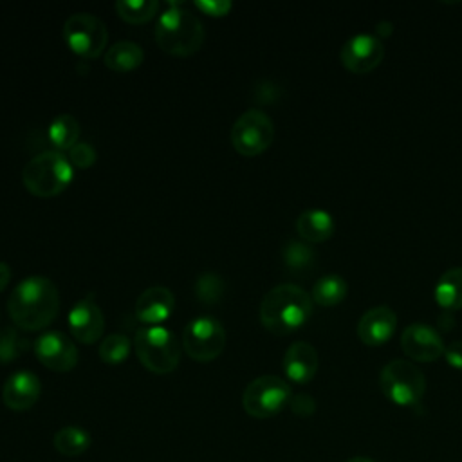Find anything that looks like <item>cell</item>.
I'll use <instances>...</instances> for the list:
<instances>
[{"label":"cell","mask_w":462,"mask_h":462,"mask_svg":"<svg viewBox=\"0 0 462 462\" xmlns=\"http://www.w3.org/2000/svg\"><path fill=\"white\" fill-rule=\"evenodd\" d=\"M7 310L18 328L42 330L58 316L60 292L52 280L40 274L27 276L9 294Z\"/></svg>","instance_id":"obj_1"},{"label":"cell","mask_w":462,"mask_h":462,"mask_svg":"<svg viewBox=\"0 0 462 462\" xmlns=\"http://www.w3.org/2000/svg\"><path fill=\"white\" fill-rule=\"evenodd\" d=\"M310 294L296 283H280L267 291L260 303V321L274 334H289L307 323L312 314Z\"/></svg>","instance_id":"obj_2"},{"label":"cell","mask_w":462,"mask_h":462,"mask_svg":"<svg viewBox=\"0 0 462 462\" xmlns=\"http://www.w3.org/2000/svg\"><path fill=\"white\" fill-rule=\"evenodd\" d=\"M204 36L202 22L193 13L173 2L168 4V9L159 14L155 23V42L171 56H191L202 47Z\"/></svg>","instance_id":"obj_3"},{"label":"cell","mask_w":462,"mask_h":462,"mask_svg":"<svg viewBox=\"0 0 462 462\" xmlns=\"http://www.w3.org/2000/svg\"><path fill=\"white\" fill-rule=\"evenodd\" d=\"M74 175L70 161L58 150H47L23 166L22 182L36 197H54L67 189Z\"/></svg>","instance_id":"obj_4"},{"label":"cell","mask_w":462,"mask_h":462,"mask_svg":"<svg viewBox=\"0 0 462 462\" xmlns=\"http://www.w3.org/2000/svg\"><path fill=\"white\" fill-rule=\"evenodd\" d=\"M135 354L141 365L153 374H170L177 368L180 357V345L175 334L161 325L143 327L134 337Z\"/></svg>","instance_id":"obj_5"},{"label":"cell","mask_w":462,"mask_h":462,"mask_svg":"<svg viewBox=\"0 0 462 462\" xmlns=\"http://www.w3.org/2000/svg\"><path fill=\"white\" fill-rule=\"evenodd\" d=\"M379 386L397 406H417L422 401L426 379L422 370L411 361L393 359L383 366Z\"/></svg>","instance_id":"obj_6"},{"label":"cell","mask_w":462,"mask_h":462,"mask_svg":"<svg viewBox=\"0 0 462 462\" xmlns=\"http://www.w3.org/2000/svg\"><path fill=\"white\" fill-rule=\"evenodd\" d=\"M291 386L278 375H260L253 379L242 395V406L247 415L269 419L280 413L291 402Z\"/></svg>","instance_id":"obj_7"},{"label":"cell","mask_w":462,"mask_h":462,"mask_svg":"<svg viewBox=\"0 0 462 462\" xmlns=\"http://www.w3.org/2000/svg\"><path fill=\"white\" fill-rule=\"evenodd\" d=\"M182 346L191 359L209 363L217 359L226 346V328L213 316H199L184 327Z\"/></svg>","instance_id":"obj_8"},{"label":"cell","mask_w":462,"mask_h":462,"mask_svg":"<svg viewBox=\"0 0 462 462\" xmlns=\"http://www.w3.org/2000/svg\"><path fill=\"white\" fill-rule=\"evenodd\" d=\"M274 139V125L271 117L258 110L249 108L231 126V144L233 148L245 157L258 155L265 152Z\"/></svg>","instance_id":"obj_9"},{"label":"cell","mask_w":462,"mask_h":462,"mask_svg":"<svg viewBox=\"0 0 462 462\" xmlns=\"http://www.w3.org/2000/svg\"><path fill=\"white\" fill-rule=\"evenodd\" d=\"M63 38L72 52L92 60L103 54L108 32L97 16L90 13H74L63 23Z\"/></svg>","instance_id":"obj_10"},{"label":"cell","mask_w":462,"mask_h":462,"mask_svg":"<svg viewBox=\"0 0 462 462\" xmlns=\"http://www.w3.org/2000/svg\"><path fill=\"white\" fill-rule=\"evenodd\" d=\"M384 58V43L377 34L357 32L341 47V63L356 74H366Z\"/></svg>","instance_id":"obj_11"},{"label":"cell","mask_w":462,"mask_h":462,"mask_svg":"<svg viewBox=\"0 0 462 462\" xmlns=\"http://www.w3.org/2000/svg\"><path fill=\"white\" fill-rule=\"evenodd\" d=\"M34 354L45 368L54 372H69L78 363V348L74 341L60 330L40 334L34 341Z\"/></svg>","instance_id":"obj_12"},{"label":"cell","mask_w":462,"mask_h":462,"mask_svg":"<svg viewBox=\"0 0 462 462\" xmlns=\"http://www.w3.org/2000/svg\"><path fill=\"white\" fill-rule=\"evenodd\" d=\"M401 348L410 359L430 363L444 354L446 345L433 327L426 323H410L401 334Z\"/></svg>","instance_id":"obj_13"},{"label":"cell","mask_w":462,"mask_h":462,"mask_svg":"<svg viewBox=\"0 0 462 462\" xmlns=\"http://www.w3.org/2000/svg\"><path fill=\"white\" fill-rule=\"evenodd\" d=\"M105 328V318L94 296L88 294L78 300L69 310V330L79 343H94L101 337Z\"/></svg>","instance_id":"obj_14"},{"label":"cell","mask_w":462,"mask_h":462,"mask_svg":"<svg viewBox=\"0 0 462 462\" xmlns=\"http://www.w3.org/2000/svg\"><path fill=\"white\" fill-rule=\"evenodd\" d=\"M397 327V314L388 305L370 307L357 321V336L368 346L386 343Z\"/></svg>","instance_id":"obj_15"},{"label":"cell","mask_w":462,"mask_h":462,"mask_svg":"<svg viewBox=\"0 0 462 462\" xmlns=\"http://www.w3.org/2000/svg\"><path fill=\"white\" fill-rule=\"evenodd\" d=\"M42 383L29 370H18L11 374L2 388V401L13 411H25L40 399Z\"/></svg>","instance_id":"obj_16"},{"label":"cell","mask_w":462,"mask_h":462,"mask_svg":"<svg viewBox=\"0 0 462 462\" xmlns=\"http://www.w3.org/2000/svg\"><path fill=\"white\" fill-rule=\"evenodd\" d=\"M175 309V296L168 287L153 285L144 289L135 301V318L141 323L159 325L171 316Z\"/></svg>","instance_id":"obj_17"},{"label":"cell","mask_w":462,"mask_h":462,"mask_svg":"<svg viewBox=\"0 0 462 462\" xmlns=\"http://www.w3.org/2000/svg\"><path fill=\"white\" fill-rule=\"evenodd\" d=\"M285 375L298 384L309 383L319 366L316 348L309 341H294L283 354L282 361Z\"/></svg>","instance_id":"obj_18"},{"label":"cell","mask_w":462,"mask_h":462,"mask_svg":"<svg viewBox=\"0 0 462 462\" xmlns=\"http://www.w3.org/2000/svg\"><path fill=\"white\" fill-rule=\"evenodd\" d=\"M296 231L305 242H323L334 233V218L325 209L310 208L296 218Z\"/></svg>","instance_id":"obj_19"},{"label":"cell","mask_w":462,"mask_h":462,"mask_svg":"<svg viewBox=\"0 0 462 462\" xmlns=\"http://www.w3.org/2000/svg\"><path fill=\"white\" fill-rule=\"evenodd\" d=\"M435 300L446 310L462 309V267H451L439 276Z\"/></svg>","instance_id":"obj_20"},{"label":"cell","mask_w":462,"mask_h":462,"mask_svg":"<svg viewBox=\"0 0 462 462\" xmlns=\"http://www.w3.org/2000/svg\"><path fill=\"white\" fill-rule=\"evenodd\" d=\"M348 294L346 280L337 273H328L314 282L310 298L314 303L323 307H334L341 303Z\"/></svg>","instance_id":"obj_21"},{"label":"cell","mask_w":462,"mask_h":462,"mask_svg":"<svg viewBox=\"0 0 462 462\" xmlns=\"http://www.w3.org/2000/svg\"><path fill=\"white\" fill-rule=\"evenodd\" d=\"M143 58L144 52L137 43L130 40H121L106 51L105 65L114 72H130L143 63Z\"/></svg>","instance_id":"obj_22"},{"label":"cell","mask_w":462,"mask_h":462,"mask_svg":"<svg viewBox=\"0 0 462 462\" xmlns=\"http://www.w3.org/2000/svg\"><path fill=\"white\" fill-rule=\"evenodd\" d=\"M47 135L58 152H69L79 139V123L70 114H60L49 123Z\"/></svg>","instance_id":"obj_23"},{"label":"cell","mask_w":462,"mask_h":462,"mask_svg":"<svg viewBox=\"0 0 462 462\" xmlns=\"http://www.w3.org/2000/svg\"><path fill=\"white\" fill-rule=\"evenodd\" d=\"M90 446V435L79 426H65L54 435V448L65 457H79Z\"/></svg>","instance_id":"obj_24"},{"label":"cell","mask_w":462,"mask_h":462,"mask_svg":"<svg viewBox=\"0 0 462 462\" xmlns=\"http://www.w3.org/2000/svg\"><path fill=\"white\" fill-rule=\"evenodd\" d=\"M282 258L291 273H307L314 265V249L301 240H289L282 249Z\"/></svg>","instance_id":"obj_25"},{"label":"cell","mask_w":462,"mask_h":462,"mask_svg":"<svg viewBox=\"0 0 462 462\" xmlns=\"http://www.w3.org/2000/svg\"><path fill=\"white\" fill-rule=\"evenodd\" d=\"M117 14L130 23H144L152 20L159 11L157 0H117Z\"/></svg>","instance_id":"obj_26"},{"label":"cell","mask_w":462,"mask_h":462,"mask_svg":"<svg viewBox=\"0 0 462 462\" xmlns=\"http://www.w3.org/2000/svg\"><path fill=\"white\" fill-rule=\"evenodd\" d=\"M224 287H226L224 278L213 271L202 273L195 280V294L206 305L218 303L224 298Z\"/></svg>","instance_id":"obj_27"},{"label":"cell","mask_w":462,"mask_h":462,"mask_svg":"<svg viewBox=\"0 0 462 462\" xmlns=\"http://www.w3.org/2000/svg\"><path fill=\"white\" fill-rule=\"evenodd\" d=\"M130 339L121 332L108 334L99 345V357L106 365H119L130 354Z\"/></svg>","instance_id":"obj_28"},{"label":"cell","mask_w":462,"mask_h":462,"mask_svg":"<svg viewBox=\"0 0 462 462\" xmlns=\"http://www.w3.org/2000/svg\"><path fill=\"white\" fill-rule=\"evenodd\" d=\"M29 346V341L20 336L18 328L4 327L0 330V363L7 365L18 359Z\"/></svg>","instance_id":"obj_29"},{"label":"cell","mask_w":462,"mask_h":462,"mask_svg":"<svg viewBox=\"0 0 462 462\" xmlns=\"http://www.w3.org/2000/svg\"><path fill=\"white\" fill-rule=\"evenodd\" d=\"M96 157H97V153L88 143H76L67 152V159L76 168H90L96 162Z\"/></svg>","instance_id":"obj_30"},{"label":"cell","mask_w":462,"mask_h":462,"mask_svg":"<svg viewBox=\"0 0 462 462\" xmlns=\"http://www.w3.org/2000/svg\"><path fill=\"white\" fill-rule=\"evenodd\" d=\"M195 7L204 14L226 16L231 11V2L229 0H197Z\"/></svg>","instance_id":"obj_31"},{"label":"cell","mask_w":462,"mask_h":462,"mask_svg":"<svg viewBox=\"0 0 462 462\" xmlns=\"http://www.w3.org/2000/svg\"><path fill=\"white\" fill-rule=\"evenodd\" d=\"M291 410L296 413V415H301V417H307V415H312L314 413V408H316V402L310 395L307 393H298L296 397H291V402H289Z\"/></svg>","instance_id":"obj_32"},{"label":"cell","mask_w":462,"mask_h":462,"mask_svg":"<svg viewBox=\"0 0 462 462\" xmlns=\"http://www.w3.org/2000/svg\"><path fill=\"white\" fill-rule=\"evenodd\" d=\"M444 357H446L448 365H451L453 368L462 370V339L451 341V343L444 348Z\"/></svg>","instance_id":"obj_33"},{"label":"cell","mask_w":462,"mask_h":462,"mask_svg":"<svg viewBox=\"0 0 462 462\" xmlns=\"http://www.w3.org/2000/svg\"><path fill=\"white\" fill-rule=\"evenodd\" d=\"M9 280H11V267L5 262H0V292L5 289Z\"/></svg>","instance_id":"obj_34"},{"label":"cell","mask_w":462,"mask_h":462,"mask_svg":"<svg viewBox=\"0 0 462 462\" xmlns=\"http://www.w3.org/2000/svg\"><path fill=\"white\" fill-rule=\"evenodd\" d=\"M346 462H375V460H372V458H368V457H354V458H350V460H346Z\"/></svg>","instance_id":"obj_35"}]
</instances>
